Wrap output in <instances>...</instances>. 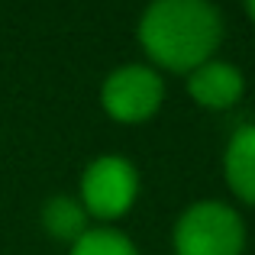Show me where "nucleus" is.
Wrapping results in <instances>:
<instances>
[{
    "label": "nucleus",
    "mask_w": 255,
    "mask_h": 255,
    "mask_svg": "<svg viewBox=\"0 0 255 255\" xmlns=\"http://www.w3.org/2000/svg\"><path fill=\"white\" fill-rule=\"evenodd\" d=\"M223 39V16L210 0H152L139 19L145 55L168 71H187L210 62Z\"/></svg>",
    "instance_id": "f257e3e1"
},
{
    "label": "nucleus",
    "mask_w": 255,
    "mask_h": 255,
    "mask_svg": "<svg viewBox=\"0 0 255 255\" xmlns=\"http://www.w3.org/2000/svg\"><path fill=\"white\" fill-rule=\"evenodd\" d=\"M246 226L233 207L220 200H200L181 213L174 226L178 255H243Z\"/></svg>",
    "instance_id": "f03ea898"
},
{
    "label": "nucleus",
    "mask_w": 255,
    "mask_h": 255,
    "mask_svg": "<svg viewBox=\"0 0 255 255\" xmlns=\"http://www.w3.org/2000/svg\"><path fill=\"white\" fill-rule=\"evenodd\" d=\"M139 194V174L123 155H100L81 178V207L100 220H117Z\"/></svg>",
    "instance_id": "7ed1b4c3"
},
{
    "label": "nucleus",
    "mask_w": 255,
    "mask_h": 255,
    "mask_svg": "<svg viewBox=\"0 0 255 255\" xmlns=\"http://www.w3.org/2000/svg\"><path fill=\"white\" fill-rule=\"evenodd\" d=\"M104 110L120 123H142L162 107L165 84L145 65H123L104 81Z\"/></svg>",
    "instance_id": "20e7f679"
},
{
    "label": "nucleus",
    "mask_w": 255,
    "mask_h": 255,
    "mask_svg": "<svg viewBox=\"0 0 255 255\" xmlns=\"http://www.w3.org/2000/svg\"><path fill=\"white\" fill-rule=\"evenodd\" d=\"M243 75L226 62H207L187 75V94L207 110H226L243 97Z\"/></svg>",
    "instance_id": "39448f33"
},
{
    "label": "nucleus",
    "mask_w": 255,
    "mask_h": 255,
    "mask_svg": "<svg viewBox=\"0 0 255 255\" xmlns=\"http://www.w3.org/2000/svg\"><path fill=\"white\" fill-rule=\"evenodd\" d=\"M223 171L233 194L246 204H255V126H243L226 145Z\"/></svg>",
    "instance_id": "423d86ee"
},
{
    "label": "nucleus",
    "mask_w": 255,
    "mask_h": 255,
    "mask_svg": "<svg viewBox=\"0 0 255 255\" xmlns=\"http://www.w3.org/2000/svg\"><path fill=\"white\" fill-rule=\"evenodd\" d=\"M42 226L49 236L75 246L87 233V210L75 197H52L42 207Z\"/></svg>",
    "instance_id": "0eeeda50"
},
{
    "label": "nucleus",
    "mask_w": 255,
    "mask_h": 255,
    "mask_svg": "<svg viewBox=\"0 0 255 255\" xmlns=\"http://www.w3.org/2000/svg\"><path fill=\"white\" fill-rule=\"evenodd\" d=\"M68 255H139L136 246L117 230H87Z\"/></svg>",
    "instance_id": "6e6552de"
},
{
    "label": "nucleus",
    "mask_w": 255,
    "mask_h": 255,
    "mask_svg": "<svg viewBox=\"0 0 255 255\" xmlns=\"http://www.w3.org/2000/svg\"><path fill=\"white\" fill-rule=\"evenodd\" d=\"M246 10H249V16L255 19V0H246Z\"/></svg>",
    "instance_id": "1a4fd4ad"
}]
</instances>
